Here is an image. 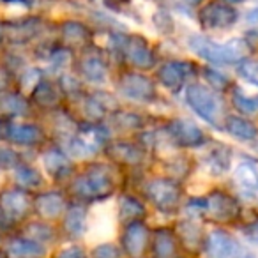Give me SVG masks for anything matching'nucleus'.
I'll return each mask as SVG.
<instances>
[{
    "label": "nucleus",
    "mask_w": 258,
    "mask_h": 258,
    "mask_svg": "<svg viewBox=\"0 0 258 258\" xmlns=\"http://www.w3.org/2000/svg\"><path fill=\"white\" fill-rule=\"evenodd\" d=\"M13 225H15V221H11L4 212L0 211V230H9Z\"/></svg>",
    "instance_id": "e433bc0d"
},
{
    "label": "nucleus",
    "mask_w": 258,
    "mask_h": 258,
    "mask_svg": "<svg viewBox=\"0 0 258 258\" xmlns=\"http://www.w3.org/2000/svg\"><path fill=\"white\" fill-rule=\"evenodd\" d=\"M239 75L251 85L258 87V60H244L239 66Z\"/></svg>",
    "instance_id": "7c9ffc66"
},
{
    "label": "nucleus",
    "mask_w": 258,
    "mask_h": 258,
    "mask_svg": "<svg viewBox=\"0 0 258 258\" xmlns=\"http://www.w3.org/2000/svg\"><path fill=\"white\" fill-rule=\"evenodd\" d=\"M73 191L85 200H101L113 191V182H111V177L106 173V170L96 166V168L87 170L83 175L76 179V182L73 184Z\"/></svg>",
    "instance_id": "f03ea898"
},
{
    "label": "nucleus",
    "mask_w": 258,
    "mask_h": 258,
    "mask_svg": "<svg viewBox=\"0 0 258 258\" xmlns=\"http://www.w3.org/2000/svg\"><path fill=\"white\" fill-rule=\"evenodd\" d=\"M127 57L138 68H151L154 64V57H152L151 50L142 39H131L127 43Z\"/></svg>",
    "instance_id": "f3484780"
},
{
    "label": "nucleus",
    "mask_w": 258,
    "mask_h": 258,
    "mask_svg": "<svg viewBox=\"0 0 258 258\" xmlns=\"http://www.w3.org/2000/svg\"><path fill=\"white\" fill-rule=\"evenodd\" d=\"M44 168L55 179H64L71 172V165H69L68 158L58 151L46 152V156H44Z\"/></svg>",
    "instance_id": "a211bd4d"
},
{
    "label": "nucleus",
    "mask_w": 258,
    "mask_h": 258,
    "mask_svg": "<svg viewBox=\"0 0 258 258\" xmlns=\"http://www.w3.org/2000/svg\"><path fill=\"white\" fill-rule=\"evenodd\" d=\"M228 131L235 138L240 140H254L256 138V127L251 122L244 120L240 117H230L228 118Z\"/></svg>",
    "instance_id": "4be33fe9"
},
{
    "label": "nucleus",
    "mask_w": 258,
    "mask_h": 258,
    "mask_svg": "<svg viewBox=\"0 0 258 258\" xmlns=\"http://www.w3.org/2000/svg\"><path fill=\"white\" fill-rule=\"evenodd\" d=\"M2 135H4V129H2V124H0V137H2Z\"/></svg>",
    "instance_id": "a19ab883"
},
{
    "label": "nucleus",
    "mask_w": 258,
    "mask_h": 258,
    "mask_svg": "<svg viewBox=\"0 0 258 258\" xmlns=\"http://www.w3.org/2000/svg\"><path fill=\"white\" fill-rule=\"evenodd\" d=\"M189 48L195 53L204 57L205 60L214 62V64H232V62L240 60L249 51L246 41L242 39H230L225 44H216L200 36L191 37Z\"/></svg>",
    "instance_id": "f257e3e1"
},
{
    "label": "nucleus",
    "mask_w": 258,
    "mask_h": 258,
    "mask_svg": "<svg viewBox=\"0 0 258 258\" xmlns=\"http://www.w3.org/2000/svg\"><path fill=\"white\" fill-rule=\"evenodd\" d=\"M120 90L125 97L137 101H147L156 96L154 85L151 83V80L140 75H125L120 82Z\"/></svg>",
    "instance_id": "9d476101"
},
{
    "label": "nucleus",
    "mask_w": 258,
    "mask_h": 258,
    "mask_svg": "<svg viewBox=\"0 0 258 258\" xmlns=\"http://www.w3.org/2000/svg\"><path fill=\"white\" fill-rule=\"evenodd\" d=\"M4 137L16 145H36L43 140V131L34 124H9L4 129Z\"/></svg>",
    "instance_id": "9b49d317"
},
{
    "label": "nucleus",
    "mask_w": 258,
    "mask_h": 258,
    "mask_svg": "<svg viewBox=\"0 0 258 258\" xmlns=\"http://www.w3.org/2000/svg\"><path fill=\"white\" fill-rule=\"evenodd\" d=\"M46 249L43 244L29 239V237H16L8 244V256L11 258H41Z\"/></svg>",
    "instance_id": "ddd939ff"
},
{
    "label": "nucleus",
    "mask_w": 258,
    "mask_h": 258,
    "mask_svg": "<svg viewBox=\"0 0 258 258\" xmlns=\"http://www.w3.org/2000/svg\"><path fill=\"white\" fill-rule=\"evenodd\" d=\"M147 197L159 211L163 212H172L175 211L177 204L180 200V189L175 182L165 179L152 180L147 186Z\"/></svg>",
    "instance_id": "39448f33"
},
{
    "label": "nucleus",
    "mask_w": 258,
    "mask_h": 258,
    "mask_svg": "<svg viewBox=\"0 0 258 258\" xmlns=\"http://www.w3.org/2000/svg\"><path fill=\"white\" fill-rule=\"evenodd\" d=\"M16 182L20 184L25 189H34V187H39L43 184V177L32 166H18L15 172Z\"/></svg>",
    "instance_id": "5701e85b"
},
{
    "label": "nucleus",
    "mask_w": 258,
    "mask_h": 258,
    "mask_svg": "<svg viewBox=\"0 0 258 258\" xmlns=\"http://www.w3.org/2000/svg\"><path fill=\"white\" fill-rule=\"evenodd\" d=\"M233 104L237 110L244 111V113H256L258 111V99L242 96L239 90H235V94H233Z\"/></svg>",
    "instance_id": "2f4dec72"
},
{
    "label": "nucleus",
    "mask_w": 258,
    "mask_h": 258,
    "mask_svg": "<svg viewBox=\"0 0 258 258\" xmlns=\"http://www.w3.org/2000/svg\"><path fill=\"white\" fill-rule=\"evenodd\" d=\"M57 258H89V256H87V253L80 246H69L66 249L58 251Z\"/></svg>",
    "instance_id": "72a5a7b5"
},
{
    "label": "nucleus",
    "mask_w": 258,
    "mask_h": 258,
    "mask_svg": "<svg viewBox=\"0 0 258 258\" xmlns=\"http://www.w3.org/2000/svg\"><path fill=\"white\" fill-rule=\"evenodd\" d=\"M62 36H64L66 41H71V43H82V41L87 39V36H89V32H87V29L83 25H80V23H66L64 29H62Z\"/></svg>",
    "instance_id": "c85d7f7f"
},
{
    "label": "nucleus",
    "mask_w": 258,
    "mask_h": 258,
    "mask_svg": "<svg viewBox=\"0 0 258 258\" xmlns=\"http://www.w3.org/2000/svg\"><path fill=\"white\" fill-rule=\"evenodd\" d=\"M184 64L180 62H168L165 64L161 69H159V80L165 87L168 89H179L184 82V76H186V71H184Z\"/></svg>",
    "instance_id": "412c9836"
},
{
    "label": "nucleus",
    "mask_w": 258,
    "mask_h": 258,
    "mask_svg": "<svg viewBox=\"0 0 258 258\" xmlns=\"http://www.w3.org/2000/svg\"><path fill=\"white\" fill-rule=\"evenodd\" d=\"M0 258H9L8 253H4V251H0Z\"/></svg>",
    "instance_id": "ea45409f"
},
{
    "label": "nucleus",
    "mask_w": 258,
    "mask_h": 258,
    "mask_svg": "<svg viewBox=\"0 0 258 258\" xmlns=\"http://www.w3.org/2000/svg\"><path fill=\"white\" fill-rule=\"evenodd\" d=\"M200 20L207 29H228L237 20V11L230 8V6L212 2V4L204 8Z\"/></svg>",
    "instance_id": "6e6552de"
},
{
    "label": "nucleus",
    "mask_w": 258,
    "mask_h": 258,
    "mask_svg": "<svg viewBox=\"0 0 258 258\" xmlns=\"http://www.w3.org/2000/svg\"><path fill=\"white\" fill-rule=\"evenodd\" d=\"M29 110V104L20 94L2 92L0 94V113L6 117H15V115H23Z\"/></svg>",
    "instance_id": "6ab92c4d"
},
{
    "label": "nucleus",
    "mask_w": 258,
    "mask_h": 258,
    "mask_svg": "<svg viewBox=\"0 0 258 258\" xmlns=\"http://www.w3.org/2000/svg\"><path fill=\"white\" fill-rule=\"evenodd\" d=\"M87 228V214L82 207H71L64 218V230L69 237H82Z\"/></svg>",
    "instance_id": "dca6fc26"
},
{
    "label": "nucleus",
    "mask_w": 258,
    "mask_h": 258,
    "mask_svg": "<svg viewBox=\"0 0 258 258\" xmlns=\"http://www.w3.org/2000/svg\"><path fill=\"white\" fill-rule=\"evenodd\" d=\"M149 240V230L144 223L133 221L125 226V232L122 235V249L131 258H138L145 251Z\"/></svg>",
    "instance_id": "1a4fd4ad"
},
{
    "label": "nucleus",
    "mask_w": 258,
    "mask_h": 258,
    "mask_svg": "<svg viewBox=\"0 0 258 258\" xmlns=\"http://www.w3.org/2000/svg\"><path fill=\"white\" fill-rule=\"evenodd\" d=\"M204 202V212H207L212 219H218V221H230L239 214L237 202L225 193H214Z\"/></svg>",
    "instance_id": "0eeeda50"
},
{
    "label": "nucleus",
    "mask_w": 258,
    "mask_h": 258,
    "mask_svg": "<svg viewBox=\"0 0 258 258\" xmlns=\"http://www.w3.org/2000/svg\"><path fill=\"white\" fill-rule=\"evenodd\" d=\"M244 235L249 237L251 240H254V242H258V221L251 223L249 226H246L244 228Z\"/></svg>",
    "instance_id": "c9c22d12"
},
{
    "label": "nucleus",
    "mask_w": 258,
    "mask_h": 258,
    "mask_svg": "<svg viewBox=\"0 0 258 258\" xmlns=\"http://www.w3.org/2000/svg\"><path fill=\"white\" fill-rule=\"evenodd\" d=\"M233 179L244 191H258V170L249 163H240L233 172Z\"/></svg>",
    "instance_id": "aec40b11"
},
{
    "label": "nucleus",
    "mask_w": 258,
    "mask_h": 258,
    "mask_svg": "<svg viewBox=\"0 0 258 258\" xmlns=\"http://www.w3.org/2000/svg\"><path fill=\"white\" fill-rule=\"evenodd\" d=\"M0 82H2V78H0ZM2 89H4V87H2V85H0V94H2Z\"/></svg>",
    "instance_id": "79ce46f5"
},
{
    "label": "nucleus",
    "mask_w": 258,
    "mask_h": 258,
    "mask_svg": "<svg viewBox=\"0 0 258 258\" xmlns=\"http://www.w3.org/2000/svg\"><path fill=\"white\" fill-rule=\"evenodd\" d=\"M92 258H120V249L113 244H99L92 251Z\"/></svg>",
    "instance_id": "473e14b6"
},
{
    "label": "nucleus",
    "mask_w": 258,
    "mask_h": 258,
    "mask_svg": "<svg viewBox=\"0 0 258 258\" xmlns=\"http://www.w3.org/2000/svg\"><path fill=\"white\" fill-rule=\"evenodd\" d=\"M34 209L44 219H55L66 211V200L60 193H43L34 200Z\"/></svg>",
    "instance_id": "f8f14e48"
},
{
    "label": "nucleus",
    "mask_w": 258,
    "mask_h": 258,
    "mask_svg": "<svg viewBox=\"0 0 258 258\" xmlns=\"http://www.w3.org/2000/svg\"><path fill=\"white\" fill-rule=\"evenodd\" d=\"M186 101L204 120L216 124V118L219 115V101L207 87L189 85L186 90Z\"/></svg>",
    "instance_id": "20e7f679"
},
{
    "label": "nucleus",
    "mask_w": 258,
    "mask_h": 258,
    "mask_svg": "<svg viewBox=\"0 0 258 258\" xmlns=\"http://www.w3.org/2000/svg\"><path fill=\"white\" fill-rule=\"evenodd\" d=\"M34 101L41 106H53L57 103V92L55 89L50 85V83H44V82H39L37 87L34 89Z\"/></svg>",
    "instance_id": "393cba45"
},
{
    "label": "nucleus",
    "mask_w": 258,
    "mask_h": 258,
    "mask_svg": "<svg viewBox=\"0 0 258 258\" xmlns=\"http://www.w3.org/2000/svg\"><path fill=\"white\" fill-rule=\"evenodd\" d=\"M53 235H55L53 228L44 225V223H32V225L27 226V237L39 244H44V242H48V240H51Z\"/></svg>",
    "instance_id": "a878e982"
},
{
    "label": "nucleus",
    "mask_w": 258,
    "mask_h": 258,
    "mask_svg": "<svg viewBox=\"0 0 258 258\" xmlns=\"http://www.w3.org/2000/svg\"><path fill=\"white\" fill-rule=\"evenodd\" d=\"M144 214H145V209L138 200H135V198H131V197L122 198V202H120V219L122 221L133 223V221H137L138 218H142Z\"/></svg>",
    "instance_id": "b1692460"
},
{
    "label": "nucleus",
    "mask_w": 258,
    "mask_h": 258,
    "mask_svg": "<svg viewBox=\"0 0 258 258\" xmlns=\"http://www.w3.org/2000/svg\"><path fill=\"white\" fill-rule=\"evenodd\" d=\"M20 166V156L9 147H2L0 145V170H11Z\"/></svg>",
    "instance_id": "c756f323"
},
{
    "label": "nucleus",
    "mask_w": 258,
    "mask_h": 258,
    "mask_svg": "<svg viewBox=\"0 0 258 258\" xmlns=\"http://www.w3.org/2000/svg\"><path fill=\"white\" fill-rule=\"evenodd\" d=\"M172 133L175 137V140L182 145H187V147H197V145H202L205 140L204 133L200 131L198 125H195L193 122L189 120H175L172 125Z\"/></svg>",
    "instance_id": "2eb2a0df"
},
{
    "label": "nucleus",
    "mask_w": 258,
    "mask_h": 258,
    "mask_svg": "<svg viewBox=\"0 0 258 258\" xmlns=\"http://www.w3.org/2000/svg\"><path fill=\"white\" fill-rule=\"evenodd\" d=\"M179 232H180V237L184 239V242L187 244V247H197L204 242L200 228H198L197 225H193V223H180Z\"/></svg>",
    "instance_id": "cd10ccee"
},
{
    "label": "nucleus",
    "mask_w": 258,
    "mask_h": 258,
    "mask_svg": "<svg viewBox=\"0 0 258 258\" xmlns=\"http://www.w3.org/2000/svg\"><path fill=\"white\" fill-rule=\"evenodd\" d=\"M2 39H4V27L0 25V43H2Z\"/></svg>",
    "instance_id": "4c0bfd02"
},
{
    "label": "nucleus",
    "mask_w": 258,
    "mask_h": 258,
    "mask_svg": "<svg viewBox=\"0 0 258 258\" xmlns=\"http://www.w3.org/2000/svg\"><path fill=\"white\" fill-rule=\"evenodd\" d=\"M34 207V202L22 189H6L0 193V211L11 221L23 219Z\"/></svg>",
    "instance_id": "423d86ee"
},
{
    "label": "nucleus",
    "mask_w": 258,
    "mask_h": 258,
    "mask_svg": "<svg viewBox=\"0 0 258 258\" xmlns=\"http://www.w3.org/2000/svg\"><path fill=\"white\" fill-rule=\"evenodd\" d=\"M82 71H83V75L89 80H92V82H101V80L104 78V73H106L104 71L103 62L94 57H89L82 62Z\"/></svg>",
    "instance_id": "bb28decb"
},
{
    "label": "nucleus",
    "mask_w": 258,
    "mask_h": 258,
    "mask_svg": "<svg viewBox=\"0 0 258 258\" xmlns=\"http://www.w3.org/2000/svg\"><path fill=\"white\" fill-rule=\"evenodd\" d=\"M225 2H230V4H239V2H242V0H225Z\"/></svg>",
    "instance_id": "58836bf2"
},
{
    "label": "nucleus",
    "mask_w": 258,
    "mask_h": 258,
    "mask_svg": "<svg viewBox=\"0 0 258 258\" xmlns=\"http://www.w3.org/2000/svg\"><path fill=\"white\" fill-rule=\"evenodd\" d=\"M205 254L209 258H244L246 251L225 230H212L204 240Z\"/></svg>",
    "instance_id": "7ed1b4c3"
},
{
    "label": "nucleus",
    "mask_w": 258,
    "mask_h": 258,
    "mask_svg": "<svg viewBox=\"0 0 258 258\" xmlns=\"http://www.w3.org/2000/svg\"><path fill=\"white\" fill-rule=\"evenodd\" d=\"M152 254L154 258H177V239L172 230H156L152 237Z\"/></svg>",
    "instance_id": "4468645a"
},
{
    "label": "nucleus",
    "mask_w": 258,
    "mask_h": 258,
    "mask_svg": "<svg viewBox=\"0 0 258 258\" xmlns=\"http://www.w3.org/2000/svg\"><path fill=\"white\" fill-rule=\"evenodd\" d=\"M205 76H207V80L212 83V85L219 87V89H223V87L226 85V80L223 75H219L218 71H205Z\"/></svg>",
    "instance_id": "f704fd0d"
}]
</instances>
